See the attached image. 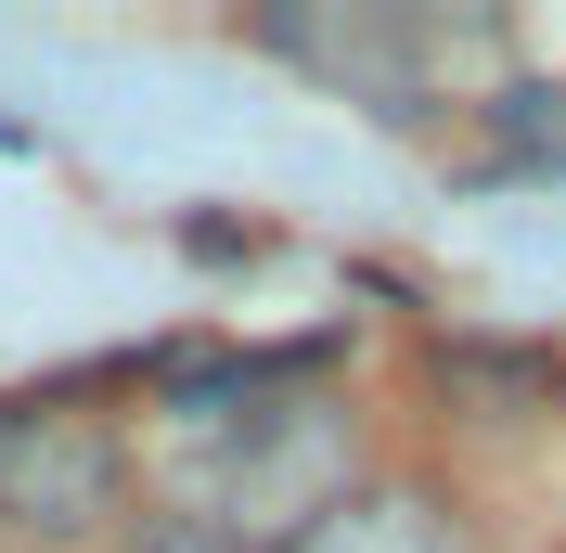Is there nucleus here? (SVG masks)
<instances>
[{
  "instance_id": "7ed1b4c3",
  "label": "nucleus",
  "mask_w": 566,
  "mask_h": 553,
  "mask_svg": "<svg viewBox=\"0 0 566 553\" xmlns=\"http://www.w3.org/2000/svg\"><path fill=\"white\" fill-rule=\"evenodd\" d=\"M129 553H258V541L219 528L207 502H155V515H129Z\"/></svg>"
},
{
  "instance_id": "f03ea898",
  "label": "nucleus",
  "mask_w": 566,
  "mask_h": 553,
  "mask_svg": "<svg viewBox=\"0 0 566 553\" xmlns=\"http://www.w3.org/2000/svg\"><path fill=\"white\" fill-rule=\"evenodd\" d=\"M283 553H451V528H438V502H424V489H374V502L310 515Z\"/></svg>"
},
{
  "instance_id": "f257e3e1",
  "label": "nucleus",
  "mask_w": 566,
  "mask_h": 553,
  "mask_svg": "<svg viewBox=\"0 0 566 553\" xmlns=\"http://www.w3.org/2000/svg\"><path fill=\"white\" fill-rule=\"evenodd\" d=\"M0 528L27 541H104L129 528V450L104 413H0Z\"/></svg>"
}]
</instances>
